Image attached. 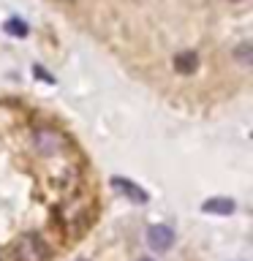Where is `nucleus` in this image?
<instances>
[{"instance_id":"f257e3e1","label":"nucleus","mask_w":253,"mask_h":261,"mask_svg":"<svg viewBox=\"0 0 253 261\" xmlns=\"http://www.w3.org/2000/svg\"><path fill=\"white\" fill-rule=\"evenodd\" d=\"M16 258L19 261H46L49 258V248L38 234H24L16 242Z\"/></svg>"},{"instance_id":"f03ea898","label":"nucleus","mask_w":253,"mask_h":261,"mask_svg":"<svg viewBox=\"0 0 253 261\" xmlns=\"http://www.w3.org/2000/svg\"><path fill=\"white\" fill-rule=\"evenodd\" d=\"M33 144H36V150L41 155H57V152H60V147L65 144V139H63L60 130L38 128L36 134H33Z\"/></svg>"},{"instance_id":"7ed1b4c3","label":"nucleus","mask_w":253,"mask_h":261,"mask_svg":"<svg viewBox=\"0 0 253 261\" xmlns=\"http://www.w3.org/2000/svg\"><path fill=\"white\" fill-rule=\"evenodd\" d=\"M147 245H150L153 250H158V253H166L171 245H174V231H171L169 226H150L147 228Z\"/></svg>"},{"instance_id":"20e7f679","label":"nucleus","mask_w":253,"mask_h":261,"mask_svg":"<svg viewBox=\"0 0 253 261\" xmlns=\"http://www.w3.org/2000/svg\"><path fill=\"white\" fill-rule=\"evenodd\" d=\"M112 185L117 188V191H122V193H125L128 199L134 201V204H144L147 199H150V196H147V191H142V188H139V185H134L131 179H120V177H114V179H112Z\"/></svg>"},{"instance_id":"39448f33","label":"nucleus","mask_w":253,"mask_h":261,"mask_svg":"<svg viewBox=\"0 0 253 261\" xmlns=\"http://www.w3.org/2000/svg\"><path fill=\"white\" fill-rule=\"evenodd\" d=\"M171 63H174L177 73H193L196 65H199V57H196V52H180V55H174Z\"/></svg>"},{"instance_id":"423d86ee","label":"nucleus","mask_w":253,"mask_h":261,"mask_svg":"<svg viewBox=\"0 0 253 261\" xmlns=\"http://www.w3.org/2000/svg\"><path fill=\"white\" fill-rule=\"evenodd\" d=\"M204 212H212V215H232L234 212V201L232 199H210L201 204Z\"/></svg>"},{"instance_id":"0eeeda50","label":"nucleus","mask_w":253,"mask_h":261,"mask_svg":"<svg viewBox=\"0 0 253 261\" xmlns=\"http://www.w3.org/2000/svg\"><path fill=\"white\" fill-rule=\"evenodd\" d=\"M6 33L24 38V36H28V28H24V22H22V19H8V22H6Z\"/></svg>"},{"instance_id":"6e6552de","label":"nucleus","mask_w":253,"mask_h":261,"mask_svg":"<svg viewBox=\"0 0 253 261\" xmlns=\"http://www.w3.org/2000/svg\"><path fill=\"white\" fill-rule=\"evenodd\" d=\"M33 73H36V76H41V79H46V82H52V76H49L46 71H41L38 65H36V68H33Z\"/></svg>"},{"instance_id":"1a4fd4ad","label":"nucleus","mask_w":253,"mask_h":261,"mask_svg":"<svg viewBox=\"0 0 253 261\" xmlns=\"http://www.w3.org/2000/svg\"><path fill=\"white\" fill-rule=\"evenodd\" d=\"M139 261H155V258H139Z\"/></svg>"},{"instance_id":"9d476101","label":"nucleus","mask_w":253,"mask_h":261,"mask_svg":"<svg viewBox=\"0 0 253 261\" xmlns=\"http://www.w3.org/2000/svg\"><path fill=\"white\" fill-rule=\"evenodd\" d=\"M77 261H87V258H77Z\"/></svg>"}]
</instances>
